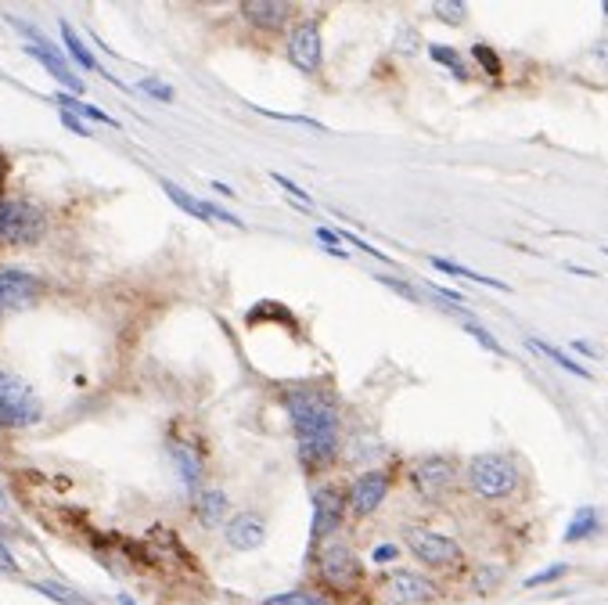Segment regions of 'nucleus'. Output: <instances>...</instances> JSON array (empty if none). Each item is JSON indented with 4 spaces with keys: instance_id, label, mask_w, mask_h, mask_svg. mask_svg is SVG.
Masks as SVG:
<instances>
[{
    "instance_id": "obj_29",
    "label": "nucleus",
    "mask_w": 608,
    "mask_h": 605,
    "mask_svg": "<svg viewBox=\"0 0 608 605\" xmlns=\"http://www.w3.org/2000/svg\"><path fill=\"white\" fill-rule=\"evenodd\" d=\"M472 55H475V62L483 65V69H486L490 76H501V69H504V65H501V55H497V51H493L490 44H475Z\"/></svg>"
},
{
    "instance_id": "obj_25",
    "label": "nucleus",
    "mask_w": 608,
    "mask_h": 605,
    "mask_svg": "<svg viewBox=\"0 0 608 605\" xmlns=\"http://www.w3.org/2000/svg\"><path fill=\"white\" fill-rule=\"evenodd\" d=\"M62 40H65V47H69V55L76 58V62H80L83 69H94V73H98L101 65L94 62V55H90V51H87V44H83V40H80V33H76V29H72L69 22H62Z\"/></svg>"
},
{
    "instance_id": "obj_16",
    "label": "nucleus",
    "mask_w": 608,
    "mask_h": 605,
    "mask_svg": "<svg viewBox=\"0 0 608 605\" xmlns=\"http://www.w3.org/2000/svg\"><path fill=\"white\" fill-rule=\"evenodd\" d=\"M227 494L224 490H198L195 497V515H198V523L206 526V530H216V526L224 523L227 526Z\"/></svg>"
},
{
    "instance_id": "obj_22",
    "label": "nucleus",
    "mask_w": 608,
    "mask_h": 605,
    "mask_svg": "<svg viewBox=\"0 0 608 605\" xmlns=\"http://www.w3.org/2000/svg\"><path fill=\"white\" fill-rule=\"evenodd\" d=\"M36 591L47 598H54V602H62V605H94L87 595H80V591H72V587L58 584V580H36Z\"/></svg>"
},
{
    "instance_id": "obj_10",
    "label": "nucleus",
    "mask_w": 608,
    "mask_h": 605,
    "mask_svg": "<svg viewBox=\"0 0 608 605\" xmlns=\"http://www.w3.org/2000/svg\"><path fill=\"white\" fill-rule=\"evenodd\" d=\"M389 490H393V476H389V472H385V469H367L364 476L353 479V487L346 490L349 512L357 515V519L378 512V508H382V501L389 497Z\"/></svg>"
},
{
    "instance_id": "obj_28",
    "label": "nucleus",
    "mask_w": 608,
    "mask_h": 605,
    "mask_svg": "<svg viewBox=\"0 0 608 605\" xmlns=\"http://www.w3.org/2000/svg\"><path fill=\"white\" fill-rule=\"evenodd\" d=\"M565 573H569V566L565 562H555V566L540 569V573H533V577L522 580V587H544V584H555V580H562Z\"/></svg>"
},
{
    "instance_id": "obj_39",
    "label": "nucleus",
    "mask_w": 608,
    "mask_h": 605,
    "mask_svg": "<svg viewBox=\"0 0 608 605\" xmlns=\"http://www.w3.org/2000/svg\"><path fill=\"white\" fill-rule=\"evenodd\" d=\"M0 573H18V562L11 559V551L4 548V541H0Z\"/></svg>"
},
{
    "instance_id": "obj_6",
    "label": "nucleus",
    "mask_w": 608,
    "mask_h": 605,
    "mask_svg": "<svg viewBox=\"0 0 608 605\" xmlns=\"http://www.w3.org/2000/svg\"><path fill=\"white\" fill-rule=\"evenodd\" d=\"M40 418V400L26 382L0 368V425H33Z\"/></svg>"
},
{
    "instance_id": "obj_5",
    "label": "nucleus",
    "mask_w": 608,
    "mask_h": 605,
    "mask_svg": "<svg viewBox=\"0 0 608 605\" xmlns=\"http://www.w3.org/2000/svg\"><path fill=\"white\" fill-rule=\"evenodd\" d=\"M411 487L421 501H429V505H439V501H447L457 487V469L450 458H421L418 465L411 469Z\"/></svg>"
},
{
    "instance_id": "obj_13",
    "label": "nucleus",
    "mask_w": 608,
    "mask_h": 605,
    "mask_svg": "<svg viewBox=\"0 0 608 605\" xmlns=\"http://www.w3.org/2000/svg\"><path fill=\"white\" fill-rule=\"evenodd\" d=\"M40 292H44V285L29 271H0V314H8V310L15 307H26Z\"/></svg>"
},
{
    "instance_id": "obj_24",
    "label": "nucleus",
    "mask_w": 608,
    "mask_h": 605,
    "mask_svg": "<svg viewBox=\"0 0 608 605\" xmlns=\"http://www.w3.org/2000/svg\"><path fill=\"white\" fill-rule=\"evenodd\" d=\"M429 55H432V58H436V62H439V65H443V69H450V73H454V80H461V83H465V80H468V76H472V73H468V65H465V58L457 55L454 47H443V44H432V47H429Z\"/></svg>"
},
{
    "instance_id": "obj_30",
    "label": "nucleus",
    "mask_w": 608,
    "mask_h": 605,
    "mask_svg": "<svg viewBox=\"0 0 608 605\" xmlns=\"http://www.w3.org/2000/svg\"><path fill=\"white\" fill-rule=\"evenodd\" d=\"M270 177H274V184H278V188H285L288 195H292V199L299 202L296 209H310V206H313V199H310V195H306V188H299L296 181H288L285 173H270Z\"/></svg>"
},
{
    "instance_id": "obj_37",
    "label": "nucleus",
    "mask_w": 608,
    "mask_h": 605,
    "mask_svg": "<svg viewBox=\"0 0 608 605\" xmlns=\"http://www.w3.org/2000/svg\"><path fill=\"white\" fill-rule=\"evenodd\" d=\"M396 555H400V548H396V544H378V548L371 551V562L385 566V562H396Z\"/></svg>"
},
{
    "instance_id": "obj_12",
    "label": "nucleus",
    "mask_w": 608,
    "mask_h": 605,
    "mask_svg": "<svg viewBox=\"0 0 608 605\" xmlns=\"http://www.w3.org/2000/svg\"><path fill=\"white\" fill-rule=\"evenodd\" d=\"M11 22H15V29H22V37L29 40V55H33L36 62L44 65V69L54 76V80H58V83H65V87H69V91L83 94V83L76 80V73H72L69 65H65V58L58 55V51H54L51 44H44V40L36 37V29H29L26 22H18V19H11Z\"/></svg>"
},
{
    "instance_id": "obj_36",
    "label": "nucleus",
    "mask_w": 608,
    "mask_h": 605,
    "mask_svg": "<svg viewBox=\"0 0 608 605\" xmlns=\"http://www.w3.org/2000/svg\"><path fill=\"white\" fill-rule=\"evenodd\" d=\"M378 281H382L385 289L400 292V296H407V299H421V296H418V289H411V285H407V281H400V278H385V274H382V278H378Z\"/></svg>"
},
{
    "instance_id": "obj_15",
    "label": "nucleus",
    "mask_w": 608,
    "mask_h": 605,
    "mask_svg": "<svg viewBox=\"0 0 608 605\" xmlns=\"http://www.w3.org/2000/svg\"><path fill=\"white\" fill-rule=\"evenodd\" d=\"M242 15L249 26L263 29V33H274V29H281L288 22L292 4H281V0H249V4H242Z\"/></svg>"
},
{
    "instance_id": "obj_35",
    "label": "nucleus",
    "mask_w": 608,
    "mask_h": 605,
    "mask_svg": "<svg viewBox=\"0 0 608 605\" xmlns=\"http://www.w3.org/2000/svg\"><path fill=\"white\" fill-rule=\"evenodd\" d=\"M497 577H501V569H493V566L479 569V573H475V587H479V591H493V587H497Z\"/></svg>"
},
{
    "instance_id": "obj_18",
    "label": "nucleus",
    "mask_w": 608,
    "mask_h": 605,
    "mask_svg": "<svg viewBox=\"0 0 608 605\" xmlns=\"http://www.w3.org/2000/svg\"><path fill=\"white\" fill-rule=\"evenodd\" d=\"M429 263H432V267H436V271H443V274H454V278L479 281V285H490V289H501V292H508V285H504V281L490 278V274H479V271H472V267H465V263H457V260H443V256H429Z\"/></svg>"
},
{
    "instance_id": "obj_40",
    "label": "nucleus",
    "mask_w": 608,
    "mask_h": 605,
    "mask_svg": "<svg viewBox=\"0 0 608 605\" xmlns=\"http://www.w3.org/2000/svg\"><path fill=\"white\" fill-rule=\"evenodd\" d=\"M62 123H65V127H69V130H76V134H80V137H87V134H90L87 123H80V119L72 116V112H62Z\"/></svg>"
},
{
    "instance_id": "obj_7",
    "label": "nucleus",
    "mask_w": 608,
    "mask_h": 605,
    "mask_svg": "<svg viewBox=\"0 0 608 605\" xmlns=\"http://www.w3.org/2000/svg\"><path fill=\"white\" fill-rule=\"evenodd\" d=\"M407 548L411 555L429 569H454L461 566L465 551L454 537H443V533H432V530H407Z\"/></svg>"
},
{
    "instance_id": "obj_41",
    "label": "nucleus",
    "mask_w": 608,
    "mask_h": 605,
    "mask_svg": "<svg viewBox=\"0 0 608 605\" xmlns=\"http://www.w3.org/2000/svg\"><path fill=\"white\" fill-rule=\"evenodd\" d=\"M573 350L583 353V357H598V346H591V343H573Z\"/></svg>"
},
{
    "instance_id": "obj_2",
    "label": "nucleus",
    "mask_w": 608,
    "mask_h": 605,
    "mask_svg": "<svg viewBox=\"0 0 608 605\" xmlns=\"http://www.w3.org/2000/svg\"><path fill=\"white\" fill-rule=\"evenodd\" d=\"M468 483H472V494L483 501H508L519 494L522 472L508 454H475L468 461Z\"/></svg>"
},
{
    "instance_id": "obj_1",
    "label": "nucleus",
    "mask_w": 608,
    "mask_h": 605,
    "mask_svg": "<svg viewBox=\"0 0 608 605\" xmlns=\"http://www.w3.org/2000/svg\"><path fill=\"white\" fill-rule=\"evenodd\" d=\"M288 422L299 436V461L306 472L331 469V461L339 458V407L328 393L310 386L288 389L285 393Z\"/></svg>"
},
{
    "instance_id": "obj_21",
    "label": "nucleus",
    "mask_w": 608,
    "mask_h": 605,
    "mask_svg": "<svg viewBox=\"0 0 608 605\" xmlns=\"http://www.w3.org/2000/svg\"><path fill=\"white\" fill-rule=\"evenodd\" d=\"M173 458H177V469H180V479L188 483L191 490L198 487V479H202V458H198L191 447H180V443H173Z\"/></svg>"
},
{
    "instance_id": "obj_3",
    "label": "nucleus",
    "mask_w": 608,
    "mask_h": 605,
    "mask_svg": "<svg viewBox=\"0 0 608 605\" xmlns=\"http://www.w3.org/2000/svg\"><path fill=\"white\" fill-rule=\"evenodd\" d=\"M313 569H317V580L335 595H353L364 584V566H360L357 551L335 537L313 551Z\"/></svg>"
},
{
    "instance_id": "obj_26",
    "label": "nucleus",
    "mask_w": 608,
    "mask_h": 605,
    "mask_svg": "<svg viewBox=\"0 0 608 605\" xmlns=\"http://www.w3.org/2000/svg\"><path fill=\"white\" fill-rule=\"evenodd\" d=\"M162 191H166V195H170V199L177 202V206L184 209V213H191V217H198V220H209V213H206V202L191 199L188 191H184V188H177V184H173V181H166V177H162Z\"/></svg>"
},
{
    "instance_id": "obj_31",
    "label": "nucleus",
    "mask_w": 608,
    "mask_h": 605,
    "mask_svg": "<svg viewBox=\"0 0 608 605\" xmlns=\"http://www.w3.org/2000/svg\"><path fill=\"white\" fill-rule=\"evenodd\" d=\"M465 332L472 335V339H479V343H483L490 353H504V350H501V343H497V339H493V335L486 332L483 325H475V321H465Z\"/></svg>"
},
{
    "instance_id": "obj_43",
    "label": "nucleus",
    "mask_w": 608,
    "mask_h": 605,
    "mask_svg": "<svg viewBox=\"0 0 608 605\" xmlns=\"http://www.w3.org/2000/svg\"><path fill=\"white\" fill-rule=\"evenodd\" d=\"M601 8H605V15H608V0H605V4H601Z\"/></svg>"
},
{
    "instance_id": "obj_27",
    "label": "nucleus",
    "mask_w": 608,
    "mask_h": 605,
    "mask_svg": "<svg viewBox=\"0 0 608 605\" xmlns=\"http://www.w3.org/2000/svg\"><path fill=\"white\" fill-rule=\"evenodd\" d=\"M432 11H436L439 22H450V26H461V22L468 19V8L461 4V0H439Z\"/></svg>"
},
{
    "instance_id": "obj_9",
    "label": "nucleus",
    "mask_w": 608,
    "mask_h": 605,
    "mask_svg": "<svg viewBox=\"0 0 608 605\" xmlns=\"http://www.w3.org/2000/svg\"><path fill=\"white\" fill-rule=\"evenodd\" d=\"M44 231V209L33 202L0 199V238L4 242H36Z\"/></svg>"
},
{
    "instance_id": "obj_23",
    "label": "nucleus",
    "mask_w": 608,
    "mask_h": 605,
    "mask_svg": "<svg viewBox=\"0 0 608 605\" xmlns=\"http://www.w3.org/2000/svg\"><path fill=\"white\" fill-rule=\"evenodd\" d=\"M260 605H335V602H331V598H324L321 591H306V587H296V591H285V595L263 598Z\"/></svg>"
},
{
    "instance_id": "obj_8",
    "label": "nucleus",
    "mask_w": 608,
    "mask_h": 605,
    "mask_svg": "<svg viewBox=\"0 0 608 605\" xmlns=\"http://www.w3.org/2000/svg\"><path fill=\"white\" fill-rule=\"evenodd\" d=\"M382 595L389 605H432L439 598V587L414 569H393L382 580Z\"/></svg>"
},
{
    "instance_id": "obj_11",
    "label": "nucleus",
    "mask_w": 608,
    "mask_h": 605,
    "mask_svg": "<svg viewBox=\"0 0 608 605\" xmlns=\"http://www.w3.org/2000/svg\"><path fill=\"white\" fill-rule=\"evenodd\" d=\"M288 58H292L296 69H303V73H317V69H321L324 40L317 22H299V26L288 33Z\"/></svg>"
},
{
    "instance_id": "obj_34",
    "label": "nucleus",
    "mask_w": 608,
    "mask_h": 605,
    "mask_svg": "<svg viewBox=\"0 0 608 605\" xmlns=\"http://www.w3.org/2000/svg\"><path fill=\"white\" fill-rule=\"evenodd\" d=\"M137 91L152 94V98H159V101H173V91L162 80H141L137 83Z\"/></svg>"
},
{
    "instance_id": "obj_4",
    "label": "nucleus",
    "mask_w": 608,
    "mask_h": 605,
    "mask_svg": "<svg viewBox=\"0 0 608 605\" xmlns=\"http://www.w3.org/2000/svg\"><path fill=\"white\" fill-rule=\"evenodd\" d=\"M310 505H313V523H310V548L317 551L321 544H328L335 533H339L342 519H346V494L339 487H317L310 494Z\"/></svg>"
},
{
    "instance_id": "obj_20",
    "label": "nucleus",
    "mask_w": 608,
    "mask_h": 605,
    "mask_svg": "<svg viewBox=\"0 0 608 605\" xmlns=\"http://www.w3.org/2000/svg\"><path fill=\"white\" fill-rule=\"evenodd\" d=\"M58 105H62V112H72L76 119H90V123H108V127H119L116 119L108 116V112H101V109H94V105H87V101H80V98H69V94H58Z\"/></svg>"
},
{
    "instance_id": "obj_14",
    "label": "nucleus",
    "mask_w": 608,
    "mask_h": 605,
    "mask_svg": "<svg viewBox=\"0 0 608 605\" xmlns=\"http://www.w3.org/2000/svg\"><path fill=\"white\" fill-rule=\"evenodd\" d=\"M224 537L234 551H256L267 541V523H263V515L256 512H238L227 519Z\"/></svg>"
},
{
    "instance_id": "obj_42",
    "label": "nucleus",
    "mask_w": 608,
    "mask_h": 605,
    "mask_svg": "<svg viewBox=\"0 0 608 605\" xmlns=\"http://www.w3.org/2000/svg\"><path fill=\"white\" fill-rule=\"evenodd\" d=\"M4 173H8V166H4V159H0V188H4Z\"/></svg>"
},
{
    "instance_id": "obj_33",
    "label": "nucleus",
    "mask_w": 608,
    "mask_h": 605,
    "mask_svg": "<svg viewBox=\"0 0 608 605\" xmlns=\"http://www.w3.org/2000/svg\"><path fill=\"white\" fill-rule=\"evenodd\" d=\"M418 47H421L418 33H414V29H403L400 37H396L393 51H396V55H414V51H418Z\"/></svg>"
},
{
    "instance_id": "obj_38",
    "label": "nucleus",
    "mask_w": 608,
    "mask_h": 605,
    "mask_svg": "<svg viewBox=\"0 0 608 605\" xmlns=\"http://www.w3.org/2000/svg\"><path fill=\"white\" fill-rule=\"evenodd\" d=\"M591 55H594V62H598V65H601V69H608V37L594 40V47H591Z\"/></svg>"
},
{
    "instance_id": "obj_19",
    "label": "nucleus",
    "mask_w": 608,
    "mask_h": 605,
    "mask_svg": "<svg viewBox=\"0 0 608 605\" xmlns=\"http://www.w3.org/2000/svg\"><path fill=\"white\" fill-rule=\"evenodd\" d=\"M529 350H537V353H544L547 361H555L558 368H565V371H573L576 379H591V371L583 368V364H576L573 357H569V353L565 350H558V346H551V343H544V339H529Z\"/></svg>"
},
{
    "instance_id": "obj_17",
    "label": "nucleus",
    "mask_w": 608,
    "mask_h": 605,
    "mask_svg": "<svg viewBox=\"0 0 608 605\" xmlns=\"http://www.w3.org/2000/svg\"><path fill=\"white\" fill-rule=\"evenodd\" d=\"M598 530H601V512H598V508H580V512L573 515V523L565 526V544L591 541Z\"/></svg>"
},
{
    "instance_id": "obj_32",
    "label": "nucleus",
    "mask_w": 608,
    "mask_h": 605,
    "mask_svg": "<svg viewBox=\"0 0 608 605\" xmlns=\"http://www.w3.org/2000/svg\"><path fill=\"white\" fill-rule=\"evenodd\" d=\"M339 235H342V242H349V245H357L360 253H367V256H375V260H378V263H393V260H389V256H385V253H382V249H375V245H367V242H364V238H357V235H349V231H342V227H339Z\"/></svg>"
}]
</instances>
